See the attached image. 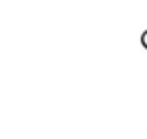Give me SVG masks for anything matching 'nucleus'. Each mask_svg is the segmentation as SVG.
Wrapping results in <instances>:
<instances>
[{
    "instance_id": "nucleus-1",
    "label": "nucleus",
    "mask_w": 147,
    "mask_h": 139,
    "mask_svg": "<svg viewBox=\"0 0 147 139\" xmlns=\"http://www.w3.org/2000/svg\"><path fill=\"white\" fill-rule=\"evenodd\" d=\"M141 44H143V46L147 48V30L143 32V36H141Z\"/></svg>"
}]
</instances>
